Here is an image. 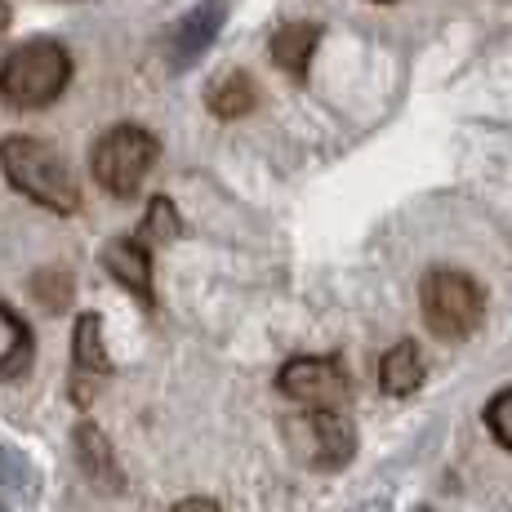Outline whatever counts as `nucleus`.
Segmentation results:
<instances>
[{"instance_id": "obj_1", "label": "nucleus", "mask_w": 512, "mask_h": 512, "mask_svg": "<svg viewBox=\"0 0 512 512\" xmlns=\"http://www.w3.org/2000/svg\"><path fill=\"white\" fill-rule=\"evenodd\" d=\"M0 165H5V179L45 210L72 214L81 205V187H76L58 147L41 139H5L0 143Z\"/></svg>"}, {"instance_id": "obj_2", "label": "nucleus", "mask_w": 512, "mask_h": 512, "mask_svg": "<svg viewBox=\"0 0 512 512\" xmlns=\"http://www.w3.org/2000/svg\"><path fill=\"white\" fill-rule=\"evenodd\" d=\"M72 81V58L58 41H27L0 63V94L14 107H49Z\"/></svg>"}, {"instance_id": "obj_3", "label": "nucleus", "mask_w": 512, "mask_h": 512, "mask_svg": "<svg viewBox=\"0 0 512 512\" xmlns=\"http://www.w3.org/2000/svg\"><path fill=\"white\" fill-rule=\"evenodd\" d=\"M423 321L437 339H468L486 317V294L459 268H432L423 277Z\"/></svg>"}, {"instance_id": "obj_4", "label": "nucleus", "mask_w": 512, "mask_h": 512, "mask_svg": "<svg viewBox=\"0 0 512 512\" xmlns=\"http://www.w3.org/2000/svg\"><path fill=\"white\" fill-rule=\"evenodd\" d=\"M156 152H161V147H156V139L143 125H116V130H107L103 139L94 143V156H90L94 179L112 196H134L147 174H152Z\"/></svg>"}, {"instance_id": "obj_5", "label": "nucleus", "mask_w": 512, "mask_h": 512, "mask_svg": "<svg viewBox=\"0 0 512 512\" xmlns=\"http://www.w3.org/2000/svg\"><path fill=\"white\" fill-rule=\"evenodd\" d=\"M281 392L299 406L317 410V406H334L339 410L348 401V379L343 366L330 357H299L290 366H281Z\"/></svg>"}, {"instance_id": "obj_6", "label": "nucleus", "mask_w": 512, "mask_h": 512, "mask_svg": "<svg viewBox=\"0 0 512 512\" xmlns=\"http://www.w3.org/2000/svg\"><path fill=\"white\" fill-rule=\"evenodd\" d=\"M303 428H308V459L317 468H339L352 459V450H357V432H352V423L343 410L334 406H317L312 415H303Z\"/></svg>"}, {"instance_id": "obj_7", "label": "nucleus", "mask_w": 512, "mask_h": 512, "mask_svg": "<svg viewBox=\"0 0 512 512\" xmlns=\"http://www.w3.org/2000/svg\"><path fill=\"white\" fill-rule=\"evenodd\" d=\"M223 18H228V9H223V0H205V5H196L192 14L179 23V32H174V45H170V63L174 67H192L196 58L205 54V49L214 45V36H219Z\"/></svg>"}, {"instance_id": "obj_8", "label": "nucleus", "mask_w": 512, "mask_h": 512, "mask_svg": "<svg viewBox=\"0 0 512 512\" xmlns=\"http://www.w3.org/2000/svg\"><path fill=\"white\" fill-rule=\"evenodd\" d=\"M76 459H81V472L90 477V486H98L103 495H121L125 490L121 464H116V450L103 437V428H94V423L76 428Z\"/></svg>"}, {"instance_id": "obj_9", "label": "nucleus", "mask_w": 512, "mask_h": 512, "mask_svg": "<svg viewBox=\"0 0 512 512\" xmlns=\"http://www.w3.org/2000/svg\"><path fill=\"white\" fill-rule=\"evenodd\" d=\"M103 263H107V272L125 285V290L139 294L147 308H152L156 303V294H152V259H147V245L139 241V236H121V241H112L103 250Z\"/></svg>"}, {"instance_id": "obj_10", "label": "nucleus", "mask_w": 512, "mask_h": 512, "mask_svg": "<svg viewBox=\"0 0 512 512\" xmlns=\"http://www.w3.org/2000/svg\"><path fill=\"white\" fill-rule=\"evenodd\" d=\"M379 383H383V392H392V397H406V392L419 388L423 383V357H419L415 343H392V348L383 352Z\"/></svg>"}, {"instance_id": "obj_11", "label": "nucleus", "mask_w": 512, "mask_h": 512, "mask_svg": "<svg viewBox=\"0 0 512 512\" xmlns=\"http://www.w3.org/2000/svg\"><path fill=\"white\" fill-rule=\"evenodd\" d=\"M321 32L312 23H285L277 36H272V63L285 67L290 76H303L312 63V49H317Z\"/></svg>"}, {"instance_id": "obj_12", "label": "nucleus", "mask_w": 512, "mask_h": 512, "mask_svg": "<svg viewBox=\"0 0 512 512\" xmlns=\"http://www.w3.org/2000/svg\"><path fill=\"white\" fill-rule=\"evenodd\" d=\"M107 370H112V361H107V352H103V321H98L94 312H85V317L76 321V383L94 379V374H107Z\"/></svg>"}, {"instance_id": "obj_13", "label": "nucleus", "mask_w": 512, "mask_h": 512, "mask_svg": "<svg viewBox=\"0 0 512 512\" xmlns=\"http://www.w3.org/2000/svg\"><path fill=\"white\" fill-rule=\"evenodd\" d=\"M259 103V90H254V81L245 72H228V76H219V81H214V90H210V107L219 116H245L250 112V107Z\"/></svg>"}, {"instance_id": "obj_14", "label": "nucleus", "mask_w": 512, "mask_h": 512, "mask_svg": "<svg viewBox=\"0 0 512 512\" xmlns=\"http://www.w3.org/2000/svg\"><path fill=\"white\" fill-rule=\"evenodd\" d=\"M32 361V334L9 308H0V374H18Z\"/></svg>"}, {"instance_id": "obj_15", "label": "nucleus", "mask_w": 512, "mask_h": 512, "mask_svg": "<svg viewBox=\"0 0 512 512\" xmlns=\"http://www.w3.org/2000/svg\"><path fill=\"white\" fill-rule=\"evenodd\" d=\"M183 232V223H179V210H174L165 196H152V205H147V219H143V228L134 232L139 241L152 250L156 241H174V236Z\"/></svg>"}, {"instance_id": "obj_16", "label": "nucleus", "mask_w": 512, "mask_h": 512, "mask_svg": "<svg viewBox=\"0 0 512 512\" xmlns=\"http://www.w3.org/2000/svg\"><path fill=\"white\" fill-rule=\"evenodd\" d=\"M0 490H14V495H32V464H27L23 450H14V446L0 450Z\"/></svg>"}, {"instance_id": "obj_17", "label": "nucleus", "mask_w": 512, "mask_h": 512, "mask_svg": "<svg viewBox=\"0 0 512 512\" xmlns=\"http://www.w3.org/2000/svg\"><path fill=\"white\" fill-rule=\"evenodd\" d=\"M486 423H490V432H495V437L512 450V388H508V392H499V397L490 401Z\"/></svg>"}, {"instance_id": "obj_18", "label": "nucleus", "mask_w": 512, "mask_h": 512, "mask_svg": "<svg viewBox=\"0 0 512 512\" xmlns=\"http://www.w3.org/2000/svg\"><path fill=\"white\" fill-rule=\"evenodd\" d=\"M174 512H219V504H214V499H183V504H174Z\"/></svg>"}, {"instance_id": "obj_19", "label": "nucleus", "mask_w": 512, "mask_h": 512, "mask_svg": "<svg viewBox=\"0 0 512 512\" xmlns=\"http://www.w3.org/2000/svg\"><path fill=\"white\" fill-rule=\"evenodd\" d=\"M5 23H9V9H5V5H0V27H5Z\"/></svg>"}, {"instance_id": "obj_20", "label": "nucleus", "mask_w": 512, "mask_h": 512, "mask_svg": "<svg viewBox=\"0 0 512 512\" xmlns=\"http://www.w3.org/2000/svg\"><path fill=\"white\" fill-rule=\"evenodd\" d=\"M419 512H428V508H419Z\"/></svg>"}, {"instance_id": "obj_21", "label": "nucleus", "mask_w": 512, "mask_h": 512, "mask_svg": "<svg viewBox=\"0 0 512 512\" xmlns=\"http://www.w3.org/2000/svg\"><path fill=\"white\" fill-rule=\"evenodd\" d=\"M0 512H5V508H0Z\"/></svg>"}]
</instances>
